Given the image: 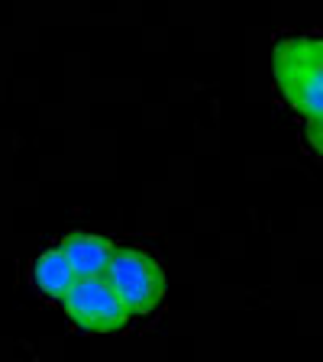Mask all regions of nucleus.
Returning a JSON list of instances; mask_svg holds the SVG:
<instances>
[{
    "label": "nucleus",
    "instance_id": "obj_5",
    "mask_svg": "<svg viewBox=\"0 0 323 362\" xmlns=\"http://www.w3.org/2000/svg\"><path fill=\"white\" fill-rule=\"evenodd\" d=\"M33 281H36V288L42 294L59 298V301H61V298L75 288L78 272H75V265L68 262L65 252L55 246V249H45L42 256L33 262Z\"/></svg>",
    "mask_w": 323,
    "mask_h": 362
},
{
    "label": "nucleus",
    "instance_id": "obj_1",
    "mask_svg": "<svg viewBox=\"0 0 323 362\" xmlns=\"http://www.w3.org/2000/svg\"><path fill=\"white\" fill-rule=\"evenodd\" d=\"M275 84L310 123L323 120V36H285L271 55Z\"/></svg>",
    "mask_w": 323,
    "mask_h": 362
},
{
    "label": "nucleus",
    "instance_id": "obj_3",
    "mask_svg": "<svg viewBox=\"0 0 323 362\" xmlns=\"http://www.w3.org/2000/svg\"><path fill=\"white\" fill-rule=\"evenodd\" d=\"M61 308L81 330L90 333H117L129 320V310L107 279H78L75 288L61 298Z\"/></svg>",
    "mask_w": 323,
    "mask_h": 362
},
{
    "label": "nucleus",
    "instance_id": "obj_2",
    "mask_svg": "<svg viewBox=\"0 0 323 362\" xmlns=\"http://www.w3.org/2000/svg\"><path fill=\"white\" fill-rule=\"evenodd\" d=\"M104 279L133 314H152L165 298V269L143 246H117Z\"/></svg>",
    "mask_w": 323,
    "mask_h": 362
},
{
    "label": "nucleus",
    "instance_id": "obj_6",
    "mask_svg": "<svg viewBox=\"0 0 323 362\" xmlns=\"http://www.w3.org/2000/svg\"><path fill=\"white\" fill-rule=\"evenodd\" d=\"M307 139H310V146H314V149L323 156V120L310 123V127H307Z\"/></svg>",
    "mask_w": 323,
    "mask_h": 362
},
{
    "label": "nucleus",
    "instance_id": "obj_4",
    "mask_svg": "<svg viewBox=\"0 0 323 362\" xmlns=\"http://www.w3.org/2000/svg\"><path fill=\"white\" fill-rule=\"evenodd\" d=\"M61 252L68 256V262L75 265L78 279H104L107 265L113 256V243L100 233H90V230H75L61 240Z\"/></svg>",
    "mask_w": 323,
    "mask_h": 362
}]
</instances>
